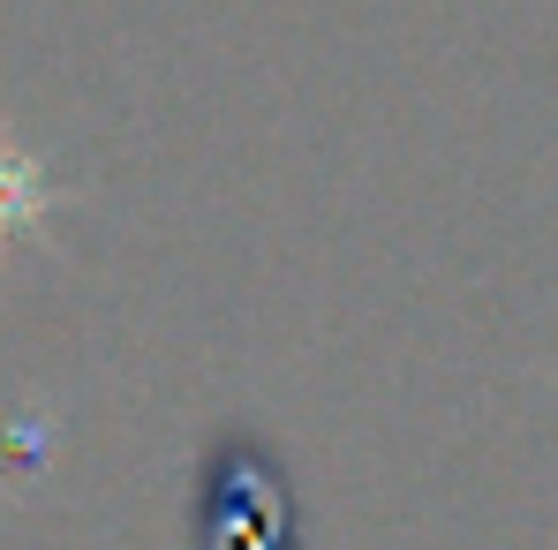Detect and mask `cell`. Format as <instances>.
Here are the masks:
<instances>
[{"label":"cell","mask_w":558,"mask_h":550,"mask_svg":"<svg viewBox=\"0 0 558 550\" xmlns=\"http://www.w3.org/2000/svg\"><path fill=\"white\" fill-rule=\"evenodd\" d=\"M196 543L204 550H302L294 543V505L279 482L272 453L242 430H227L204 460V505H196Z\"/></svg>","instance_id":"cell-1"},{"label":"cell","mask_w":558,"mask_h":550,"mask_svg":"<svg viewBox=\"0 0 558 550\" xmlns=\"http://www.w3.org/2000/svg\"><path fill=\"white\" fill-rule=\"evenodd\" d=\"M53 204H61V188L46 182V167H38L15 136H0V257H8L31 227H46Z\"/></svg>","instance_id":"cell-2"}]
</instances>
